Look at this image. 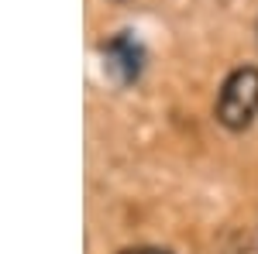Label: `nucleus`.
<instances>
[{
	"instance_id": "f03ea898",
	"label": "nucleus",
	"mask_w": 258,
	"mask_h": 254,
	"mask_svg": "<svg viewBox=\"0 0 258 254\" xmlns=\"http://www.w3.org/2000/svg\"><path fill=\"white\" fill-rule=\"evenodd\" d=\"M103 52H107V69H110L117 79H124V82L138 79V72H141V45L135 38L117 35Z\"/></svg>"
},
{
	"instance_id": "7ed1b4c3",
	"label": "nucleus",
	"mask_w": 258,
	"mask_h": 254,
	"mask_svg": "<svg viewBox=\"0 0 258 254\" xmlns=\"http://www.w3.org/2000/svg\"><path fill=\"white\" fill-rule=\"evenodd\" d=\"M120 254H172V251H162V247H127Z\"/></svg>"
},
{
	"instance_id": "f257e3e1",
	"label": "nucleus",
	"mask_w": 258,
	"mask_h": 254,
	"mask_svg": "<svg viewBox=\"0 0 258 254\" xmlns=\"http://www.w3.org/2000/svg\"><path fill=\"white\" fill-rule=\"evenodd\" d=\"M258 114V69L241 65L224 79L217 97V120L227 131H244Z\"/></svg>"
}]
</instances>
